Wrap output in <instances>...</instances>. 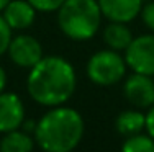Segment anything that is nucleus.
Returning <instances> with one entry per match:
<instances>
[{"label":"nucleus","mask_w":154,"mask_h":152,"mask_svg":"<svg viewBox=\"0 0 154 152\" xmlns=\"http://www.w3.org/2000/svg\"><path fill=\"white\" fill-rule=\"evenodd\" d=\"M56 13L59 30L72 41H89L102 28L103 15L97 0H64Z\"/></svg>","instance_id":"obj_3"},{"label":"nucleus","mask_w":154,"mask_h":152,"mask_svg":"<svg viewBox=\"0 0 154 152\" xmlns=\"http://www.w3.org/2000/svg\"><path fill=\"white\" fill-rule=\"evenodd\" d=\"M115 129L123 137L143 133L146 129V113H143L139 108L122 111L115 119Z\"/></svg>","instance_id":"obj_12"},{"label":"nucleus","mask_w":154,"mask_h":152,"mask_svg":"<svg viewBox=\"0 0 154 152\" xmlns=\"http://www.w3.org/2000/svg\"><path fill=\"white\" fill-rule=\"evenodd\" d=\"M77 87L74 66L61 56H43L26 77L28 95L41 106H59L72 98Z\"/></svg>","instance_id":"obj_1"},{"label":"nucleus","mask_w":154,"mask_h":152,"mask_svg":"<svg viewBox=\"0 0 154 152\" xmlns=\"http://www.w3.org/2000/svg\"><path fill=\"white\" fill-rule=\"evenodd\" d=\"M125 61L131 72L154 77V33L134 36L125 49Z\"/></svg>","instance_id":"obj_5"},{"label":"nucleus","mask_w":154,"mask_h":152,"mask_svg":"<svg viewBox=\"0 0 154 152\" xmlns=\"http://www.w3.org/2000/svg\"><path fill=\"white\" fill-rule=\"evenodd\" d=\"M7 54L10 56L12 62L21 69H31L45 56L41 43L31 34L13 36L8 49H7Z\"/></svg>","instance_id":"obj_6"},{"label":"nucleus","mask_w":154,"mask_h":152,"mask_svg":"<svg viewBox=\"0 0 154 152\" xmlns=\"http://www.w3.org/2000/svg\"><path fill=\"white\" fill-rule=\"evenodd\" d=\"M122 149L125 152H154V139L146 131L125 137Z\"/></svg>","instance_id":"obj_14"},{"label":"nucleus","mask_w":154,"mask_h":152,"mask_svg":"<svg viewBox=\"0 0 154 152\" xmlns=\"http://www.w3.org/2000/svg\"><path fill=\"white\" fill-rule=\"evenodd\" d=\"M12 28L8 26V23L5 21V18L0 13V56L7 54V49L10 46V41H12Z\"/></svg>","instance_id":"obj_16"},{"label":"nucleus","mask_w":154,"mask_h":152,"mask_svg":"<svg viewBox=\"0 0 154 152\" xmlns=\"http://www.w3.org/2000/svg\"><path fill=\"white\" fill-rule=\"evenodd\" d=\"M133 33H131L128 23H120V21H108V25L103 28V43L107 48L125 52V49L133 41Z\"/></svg>","instance_id":"obj_11"},{"label":"nucleus","mask_w":154,"mask_h":152,"mask_svg":"<svg viewBox=\"0 0 154 152\" xmlns=\"http://www.w3.org/2000/svg\"><path fill=\"white\" fill-rule=\"evenodd\" d=\"M35 146V136H31L26 131H21L20 128L3 133L2 139H0V151L2 152H31Z\"/></svg>","instance_id":"obj_13"},{"label":"nucleus","mask_w":154,"mask_h":152,"mask_svg":"<svg viewBox=\"0 0 154 152\" xmlns=\"http://www.w3.org/2000/svg\"><path fill=\"white\" fill-rule=\"evenodd\" d=\"M33 5V8L38 13H51L57 12L59 7L64 3V0H28Z\"/></svg>","instance_id":"obj_15"},{"label":"nucleus","mask_w":154,"mask_h":152,"mask_svg":"<svg viewBox=\"0 0 154 152\" xmlns=\"http://www.w3.org/2000/svg\"><path fill=\"white\" fill-rule=\"evenodd\" d=\"M85 123L77 110L66 105L51 106L36 121L35 141L46 152H71L80 144Z\"/></svg>","instance_id":"obj_2"},{"label":"nucleus","mask_w":154,"mask_h":152,"mask_svg":"<svg viewBox=\"0 0 154 152\" xmlns=\"http://www.w3.org/2000/svg\"><path fill=\"white\" fill-rule=\"evenodd\" d=\"M144 131L154 139V105L149 106L148 111H146V129Z\"/></svg>","instance_id":"obj_18"},{"label":"nucleus","mask_w":154,"mask_h":152,"mask_svg":"<svg viewBox=\"0 0 154 152\" xmlns=\"http://www.w3.org/2000/svg\"><path fill=\"white\" fill-rule=\"evenodd\" d=\"M139 16H141L143 23L146 25V28H148L149 31H152V33H154V0H152V2H148V3H144V5H143Z\"/></svg>","instance_id":"obj_17"},{"label":"nucleus","mask_w":154,"mask_h":152,"mask_svg":"<svg viewBox=\"0 0 154 152\" xmlns=\"http://www.w3.org/2000/svg\"><path fill=\"white\" fill-rule=\"evenodd\" d=\"M8 2H10V0H0V13H2V10L8 5Z\"/></svg>","instance_id":"obj_20"},{"label":"nucleus","mask_w":154,"mask_h":152,"mask_svg":"<svg viewBox=\"0 0 154 152\" xmlns=\"http://www.w3.org/2000/svg\"><path fill=\"white\" fill-rule=\"evenodd\" d=\"M5 87H7V72H5V69L0 66V93L5 90Z\"/></svg>","instance_id":"obj_19"},{"label":"nucleus","mask_w":154,"mask_h":152,"mask_svg":"<svg viewBox=\"0 0 154 152\" xmlns=\"http://www.w3.org/2000/svg\"><path fill=\"white\" fill-rule=\"evenodd\" d=\"M123 95L130 105L139 110H148L154 105V80L152 75L133 72L123 84Z\"/></svg>","instance_id":"obj_7"},{"label":"nucleus","mask_w":154,"mask_h":152,"mask_svg":"<svg viewBox=\"0 0 154 152\" xmlns=\"http://www.w3.org/2000/svg\"><path fill=\"white\" fill-rule=\"evenodd\" d=\"M103 18L108 21L130 23L139 16L143 0H97Z\"/></svg>","instance_id":"obj_9"},{"label":"nucleus","mask_w":154,"mask_h":152,"mask_svg":"<svg viewBox=\"0 0 154 152\" xmlns=\"http://www.w3.org/2000/svg\"><path fill=\"white\" fill-rule=\"evenodd\" d=\"M125 56L113 49H102L89 57L85 66V74L90 82L100 87H112L118 84L126 75Z\"/></svg>","instance_id":"obj_4"},{"label":"nucleus","mask_w":154,"mask_h":152,"mask_svg":"<svg viewBox=\"0 0 154 152\" xmlns=\"http://www.w3.org/2000/svg\"><path fill=\"white\" fill-rule=\"evenodd\" d=\"M36 13L38 12L28 0H10L8 5L2 10V16L15 31L30 28L36 20Z\"/></svg>","instance_id":"obj_10"},{"label":"nucleus","mask_w":154,"mask_h":152,"mask_svg":"<svg viewBox=\"0 0 154 152\" xmlns=\"http://www.w3.org/2000/svg\"><path fill=\"white\" fill-rule=\"evenodd\" d=\"M25 105L13 92L0 93V134L21 128L25 121Z\"/></svg>","instance_id":"obj_8"}]
</instances>
